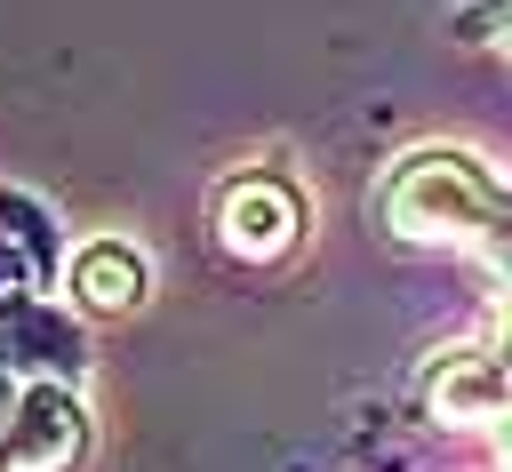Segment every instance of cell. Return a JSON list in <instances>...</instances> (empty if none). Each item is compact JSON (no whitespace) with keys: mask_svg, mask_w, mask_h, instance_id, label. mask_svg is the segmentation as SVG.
Masks as SVG:
<instances>
[{"mask_svg":"<svg viewBox=\"0 0 512 472\" xmlns=\"http://www.w3.org/2000/svg\"><path fill=\"white\" fill-rule=\"evenodd\" d=\"M376 224H384L392 240H408V248H464V256H480V248L512 224V184H496V176H488L472 152H456V144H424V152H408V160L384 176Z\"/></svg>","mask_w":512,"mask_h":472,"instance_id":"cell-1","label":"cell"},{"mask_svg":"<svg viewBox=\"0 0 512 472\" xmlns=\"http://www.w3.org/2000/svg\"><path fill=\"white\" fill-rule=\"evenodd\" d=\"M208 232H216V248H224L232 264H256V272H264V264H288L296 240H304V200H296L288 176L248 168V176H224V184H216Z\"/></svg>","mask_w":512,"mask_h":472,"instance_id":"cell-2","label":"cell"},{"mask_svg":"<svg viewBox=\"0 0 512 472\" xmlns=\"http://www.w3.org/2000/svg\"><path fill=\"white\" fill-rule=\"evenodd\" d=\"M0 376L16 384H72L88 376V336L80 320L56 304V296H32V304H0Z\"/></svg>","mask_w":512,"mask_h":472,"instance_id":"cell-3","label":"cell"},{"mask_svg":"<svg viewBox=\"0 0 512 472\" xmlns=\"http://www.w3.org/2000/svg\"><path fill=\"white\" fill-rule=\"evenodd\" d=\"M424 416L440 432H504L512 424V376L488 360V344H448L424 368Z\"/></svg>","mask_w":512,"mask_h":472,"instance_id":"cell-4","label":"cell"},{"mask_svg":"<svg viewBox=\"0 0 512 472\" xmlns=\"http://www.w3.org/2000/svg\"><path fill=\"white\" fill-rule=\"evenodd\" d=\"M88 456V408L72 384H24L8 432H0V472H72Z\"/></svg>","mask_w":512,"mask_h":472,"instance_id":"cell-5","label":"cell"},{"mask_svg":"<svg viewBox=\"0 0 512 472\" xmlns=\"http://www.w3.org/2000/svg\"><path fill=\"white\" fill-rule=\"evenodd\" d=\"M56 264H64L56 208L32 200L24 184H0V304H32V296H48Z\"/></svg>","mask_w":512,"mask_h":472,"instance_id":"cell-6","label":"cell"},{"mask_svg":"<svg viewBox=\"0 0 512 472\" xmlns=\"http://www.w3.org/2000/svg\"><path fill=\"white\" fill-rule=\"evenodd\" d=\"M64 296H72V312H88V320H120V312H136V304L152 296V264H144V248H128V240H80V248L64 256Z\"/></svg>","mask_w":512,"mask_h":472,"instance_id":"cell-7","label":"cell"},{"mask_svg":"<svg viewBox=\"0 0 512 472\" xmlns=\"http://www.w3.org/2000/svg\"><path fill=\"white\" fill-rule=\"evenodd\" d=\"M456 32L480 40V48H504V56H512V0H480V8H464Z\"/></svg>","mask_w":512,"mask_h":472,"instance_id":"cell-8","label":"cell"},{"mask_svg":"<svg viewBox=\"0 0 512 472\" xmlns=\"http://www.w3.org/2000/svg\"><path fill=\"white\" fill-rule=\"evenodd\" d=\"M488 360L512 376V296H504V304H496V320H488Z\"/></svg>","mask_w":512,"mask_h":472,"instance_id":"cell-9","label":"cell"},{"mask_svg":"<svg viewBox=\"0 0 512 472\" xmlns=\"http://www.w3.org/2000/svg\"><path fill=\"white\" fill-rule=\"evenodd\" d=\"M16 400H24V384H16V376H0V432H8V416H16Z\"/></svg>","mask_w":512,"mask_h":472,"instance_id":"cell-10","label":"cell"},{"mask_svg":"<svg viewBox=\"0 0 512 472\" xmlns=\"http://www.w3.org/2000/svg\"><path fill=\"white\" fill-rule=\"evenodd\" d=\"M504 440H512V424H504Z\"/></svg>","mask_w":512,"mask_h":472,"instance_id":"cell-11","label":"cell"}]
</instances>
